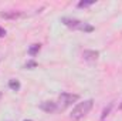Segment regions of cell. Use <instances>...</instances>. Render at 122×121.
<instances>
[{
    "label": "cell",
    "mask_w": 122,
    "mask_h": 121,
    "mask_svg": "<svg viewBox=\"0 0 122 121\" xmlns=\"http://www.w3.org/2000/svg\"><path fill=\"white\" fill-rule=\"evenodd\" d=\"M98 56H99V53L95 51V50H85V51L82 53L84 60H87V61H95L98 59Z\"/></svg>",
    "instance_id": "obj_6"
},
{
    "label": "cell",
    "mask_w": 122,
    "mask_h": 121,
    "mask_svg": "<svg viewBox=\"0 0 122 121\" xmlns=\"http://www.w3.org/2000/svg\"><path fill=\"white\" fill-rule=\"evenodd\" d=\"M0 98H1V93H0Z\"/></svg>",
    "instance_id": "obj_14"
},
{
    "label": "cell",
    "mask_w": 122,
    "mask_h": 121,
    "mask_svg": "<svg viewBox=\"0 0 122 121\" xmlns=\"http://www.w3.org/2000/svg\"><path fill=\"white\" fill-rule=\"evenodd\" d=\"M94 3H95L94 0H90V1H80L77 6H78V7H88V6H92Z\"/></svg>",
    "instance_id": "obj_9"
},
{
    "label": "cell",
    "mask_w": 122,
    "mask_h": 121,
    "mask_svg": "<svg viewBox=\"0 0 122 121\" xmlns=\"http://www.w3.org/2000/svg\"><path fill=\"white\" fill-rule=\"evenodd\" d=\"M0 16H1L3 19L16 20V19L21 17V16H23V13H21V11H16V10H9V11H1V13H0Z\"/></svg>",
    "instance_id": "obj_5"
},
{
    "label": "cell",
    "mask_w": 122,
    "mask_h": 121,
    "mask_svg": "<svg viewBox=\"0 0 122 121\" xmlns=\"http://www.w3.org/2000/svg\"><path fill=\"white\" fill-rule=\"evenodd\" d=\"M40 108H41L43 111H46V113H54V111L58 108V105H57V103H54V101H43V103L40 104Z\"/></svg>",
    "instance_id": "obj_4"
},
{
    "label": "cell",
    "mask_w": 122,
    "mask_h": 121,
    "mask_svg": "<svg viewBox=\"0 0 122 121\" xmlns=\"http://www.w3.org/2000/svg\"><path fill=\"white\" fill-rule=\"evenodd\" d=\"M24 121H33V120H24Z\"/></svg>",
    "instance_id": "obj_13"
},
{
    "label": "cell",
    "mask_w": 122,
    "mask_h": 121,
    "mask_svg": "<svg viewBox=\"0 0 122 121\" xmlns=\"http://www.w3.org/2000/svg\"><path fill=\"white\" fill-rule=\"evenodd\" d=\"M40 49H41V46H40V44H33L30 49H29V54L34 57V56H36V54L40 51Z\"/></svg>",
    "instance_id": "obj_8"
},
{
    "label": "cell",
    "mask_w": 122,
    "mask_h": 121,
    "mask_svg": "<svg viewBox=\"0 0 122 121\" xmlns=\"http://www.w3.org/2000/svg\"><path fill=\"white\" fill-rule=\"evenodd\" d=\"M36 66H37V63H36V61H29V63L26 64V67H27V68H30V67H36Z\"/></svg>",
    "instance_id": "obj_10"
},
{
    "label": "cell",
    "mask_w": 122,
    "mask_h": 121,
    "mask_svg": "<svg viewBox=\"0 0 122 121\" xmlns=\"http://www.w3.org/2000/svg\"><path fill=\"white\" fill-rule=\"evenodd\" d=\"M92 105H94V100H91V98H90V100H85V101H82V103H78V104L72 108L70 117L74 121H78V120H81V118H84V117L91 111Z\"/></svg>",
    "instance_id": "obj_1"
},
{
    "label": "cell",
    "mask_w": 122,
    "mask_h": 121,
    "mask_svg": "<svg viewBox=\"0 0 122 121\" xmlns=\"http://www.w3.org/2000/svg\"><path fill=\"white\" fill-rule=\"evenodd\" d=\"M109 110H111V105H109L108 108H105V110H104V113H102V118H104L105 116H108V113H109Z\"/></svg>",
    "instance_id": "obj_11"
},
{
    "label": "cell",
    "mask_w": 122,
    "mask_h": 121,
    "mask_svg": "<svg viewBox=\"0 0 122 121\" xmlns=\"http://www.w3.org/2000/svg\"><path fill=\"white\" fill-rule=\"evenodd\" d=\"M4 36H6V30L0 27V37H4Z\"/></svg>",
    "instance_id": "obj_12"
},
{
    "label": "cell",
    "mask_w": 122,
    "mask_h": 121,
    "mask_svg": "<svg viewBox=\"0 0 122 121\" xmlns=\"http://www.w3.org/2000/svg\"><path fill=\"white\" fill-rule=\"evenodd\" d=\"M61 23L72 30H81V31H87V33H91L94 31V27L91 24H87L81 20H77V19H71V17H62L61 19Z\"/></svg>",
    "instance_id": "obj_2"
},
{
    "label": "cell",
    "mask_w": 122,
    "mask_h": 121,
    "mask_svg": "<svg viewBox=\"0 0 122 121\" xmlns=\"http://www.w3.org/2000/svg\"><path fill=\"white\" fill-rule=\"evenodd\" d=\"M77 100H78V95H77V94H71V93H61L60 103H62L61 108H65L67 105H70V104L75 103Z\"/></svg>",
    "instance_id": "obj_3"
},
{
    "label": "cell",
    "mask_w": 122,
    "mask_h": 121,
    "mask_svg": "<svg viewBox=\"0 0 122 121\" xmlns=\"http://www.w3.org/2000/svg\"><path fill=\"white\" fill-rule=\"evenodd\" d=\"M9 87H10V90H13V91H19V90H20V87H21V84H20V81H19V80L11 78V80L9 81Z\"/></svg>",
    "instance_id": "obj_7"
},
{
    "label": "cell",
    "mask_w": 122,
    "mask_h": 121,
    "mask_svg": "<svg viewBox=\"0 0 122 121\" xmlns=\"http://www.w3.org/2000/svg\"><path fill=\"white\" fill-rule=\"evenodd\" d=\"M121 108H122V104H121Z\"/></svg>",
    "instance_id": "obj_15"
}]
</instances>
